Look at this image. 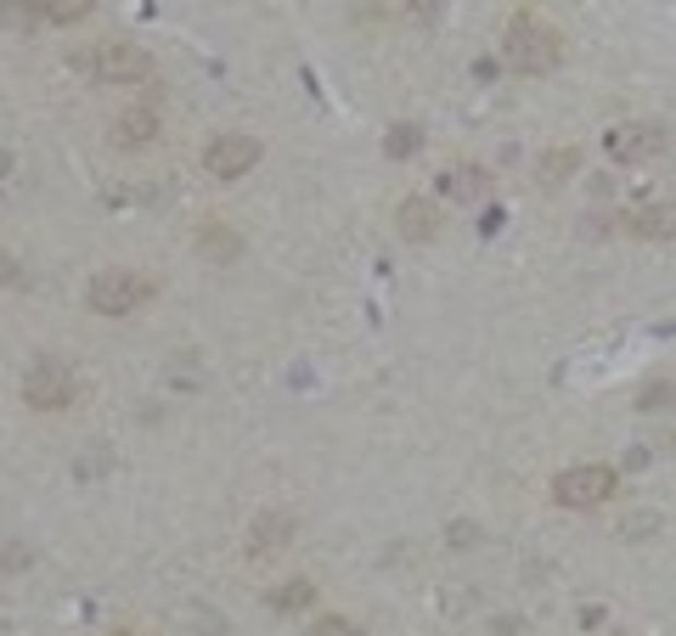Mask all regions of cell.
Segmentation results:
<instances>
[{
	"label": "cell",
	"mask_w": 676,
	"mask_h": 636,
	"mask_svg": "<svg viewBox=\"0 0 676 636\" xmlns=\"http://www.w3.org/2000/svg\"><path fill=\"white\" fill-rule=\"evenodd\" d=\"M603 636H626V631H603Z\"/></svg>",
	"instance_id": "83f0119b"
},
{
	"label": "cell",
	"mask_w": 676,
	"mask_h": 636,
	"mask_svg": "<svg viewBox=\"0 0 676 636\" xmlns=\"http://www.w3.org/2000/svg\"><path fill=\"white\" fill-rule=\"evenodd\" d=\"M631 231H637V237H649V243H654V237H660V243L676 237V204H649V209H637V215H631Z\"/></svg>",
	"instance_id": "4fadbf2b"
},
{
	"label": "cell",
	"mask_w": 676,
	"mask_h": 636,
	"mask_svg": "<svg viewBox=\"0 0 676 636\" xmlns=\"http://www.w3.org/2000/svg\"><path fill=\"white\" fill-rule=\"evenodd\" d=\"M615 485H620V474H615V467L581 462V467H564V474L553 479V501H558V507L587 513V507H603V501L615 496Z\"/></svg>",
	"instance_id": "277c9868"
},
{
	"label": "cell",
	"mask_w": 676,
	"mask_h": 636,
	"mask_svg": "<svg viewBox=\"0 0 676 636\" xmlns=\"http://www.w3.org/2000/svg\"><path fill=\"white\" fill-rule=\"evenodd\" d=\"M304 636H361V625H355V620H345V614H327V620H316Z\"/></svg>",
	"instance_id": "d6986e66"
},
{
	"label": "cell",
	"mask_w": 676,
	"mask_h": 636,
	"mask_svg": "<svg viewBox=\"0 0 676 636\" xmlns=\"http://www.w3.org/2000/svg\"><path fill=\"white\" fill-rule=\"evenodd\" d=\"M496 636H524V620H496Z\"/></svg>",
	"instance_id": "4316f807"
},
{
	"label": "cell",
	"mask_w": 676,
	"mask_h": 636,
	"mask_svg": "<svg viewBox=\"0 0 676 636\" xmlns=\"http://www.w3.org/2000/svg\"><path fill=\"white\" fill-rule=\"evenodd\" d=\"M502 51H507V62H514L519 74H553L564 62V35L547 28L535 12H519L514 23H507V35H502Z\"/></svg>",
	"instance_id": "6da1fadb"
},
{
	"label": "cell",
	"mask_w": 676,
	"mask_h": 636,
	"mask_svg": "<svg viewBox=\"0 0 676 636\" xmlns=\"http://www.w3.org/2000/svg\"><path fill=\"white\" fill-rule=\"evenodd\" d=\"M74 394H80L74 366L57 360V355H40L23 372V406H34V412H68V400H74Z\"/></svg>",
	"instance_id": "3957f363"
},
{
	"label": "cell",
	"mask_w": 676,
	"mask_h": 636,
	"mask_svg": "<svg viewBox=\"0 0 676 636\" xmlns=\"http://www.w3.org/2000/svg\"><path fill=\"white\" fill-rule=\"evenodd\" d=\"M608 225H615V220H603V215H587V220H581V231H587V237H603Z\"/></svg>",
	"instance_id": "d4e9b609"
},
{
	"label": "cell",
	"mask_w": 676,
	"mask_h": 636,
	"mask_svg": "<svg viewBox=\"0 0 676 636\" xmlns=\"http://www.w3.org/2000/svg\"><path fill=\"white\" fill-rule=\"evenodd\" d=\"M626 467H631V474H637V467H649V451L631 445V451H626Z\"/></svg>",
	"instance_id": "484cf974"
},
{
	"label": "cell",
	"mask_w": 676,
	"mask_h": 636,
	"mask_svg": "<svg viewBox=\"0 0 676 636\" xmlns=\"http://www.w3.org/2000/svg\"><path fill=\"white\" fill-rule=\"evenodd\" d=\"M259 142L243 136V130H226V136H215L209 147H203V170H209L215 181H237V175H249L254 163H259Z\"/></svg>",
	"instance_id": "52a82bcc"
},
{
	"label": "cell",
	"mask_w": 676,
	"mask_h": 636,
	"mask_svg": "<svg viewBox=\"0 0 676 636\" xmlns=\"http://www.w3.org/2000/svg\"><path fill=\"white\" fill-rule=\"evenodd\" d=\"M671 400H676V389H671V383H654V389H642L637 406H642V412H660V406H671Z\"/></svg>",
	"instance_id": "7402d4cb"
},
{
	"label": "cell",
	"mask_w": 676,
	"mask_h": 636,
	"mask_svg": "<svg viewBox=\"0 0 676 636\" xmlns=\"http://www.w3.org/2000/svg\"><path fill=\"white\" fill-rule=\"evenodd\" d=\"M485 186H491V175L485 170H468V163H457V170L446 175V192L457 197V204H480Z\"/></svg>",
	"instance_id": "5bb4252c"
},
{
	"label": "cell",
	"mask_w": 676,
	"mask_h": 636,
	"mask_svg": "<svg viewBox=\"0 0 676 636\" xmlns=\"http://www.w3.org/2000/svg\"><path fill=\"white\" fill-rule=\"evenodd\" d=\"M113 636H135V631H113Z\"/></svg>",
	"instance_id": "f1b7e54d"
},
{
	"label": "cell",
	"mask_w": 676,
	"mask_h": 636,
	"mask_svg": "<svg viewBox=\"0 0 676 636\" xmlns=\"http://www.w3.org/2000/svg\"><path fill=\"white\" fill-rule=\"evenodd\" d=\"M17 277H23V265H17L12 254H0V288H12Z\"/></svg>",
	"instance_id": "cb8c5ba5"
},
{
	"label": "cell",
	"mask_w": 676,
	"mask_h": 636,
	"mask_svg": "<svg viewBox=\"0 0 676 636\" xmlns=\"http://www.w3.org/2000/svg\"><path fill=\"white\" fill-rule=\"evenodd\" d=\"M446 541H451L457 552H468V547H480V524H468V518H457V524L446 529Z\"/></svg>",
	"instance_id": "ffe728a7"
},
{
	"label": "cell",
	"mask_w": 676,
	"mask_h": 636,
	"mask_svg": "<svg viewBox=\"0 0 676 636\" xmlns=\"http://www.w3.org/2000/svg\"><path fill=\"white\" fill-rule=\"evenodd\" d=\"M108 142L113 147H124V152H142V147H153L158 142V108H124L119 119H113V130H108Z\"/></svg>",
	"instance_id": "9c48e42d"
},
{
	"label": "cell",
	"mask_w": 676,
	"mask_h": 636,
	"mask_svg": "<svg viewBox=\"0 0 676 636\" xmlns=\"http://www.w3.org/2000/svg\"><path fill=\"white\" fill-rule=\"evenodd\" d=\"M395 231L406 243H434V231H439V209L428 204V197H406V204L395 209Z\"/></svg>",
	"instance_id": "30bf717a"
},
{
	"label": "cell",
	"mask_w": 676,
	"mask_h": 636,
	"mask_svg": "<svg viewBox=\"0 0 676 636\" xmlns=\"http://www.w3.org/2000/svg\"><path fill=\"white\" fill-rule=\"evenodd\" d=\"M660 524H665L660 513H631L626 518V535H631V541H637V535H660Z\"/></svg>",
	"instance_id": "603a6c76"
},
{
	"label": "cell",
	"mask_w": 676,
	"mask_h": 636,
	"mask_svg": "<svg viewBox=\"0 0 676 636\" xmlns=\"http://www.w3.org/2000/svg\"><path fill=\"white\" fill-rule=\"evenodd\" d=\"M311 597H316L311 580H288V586L270 591V609H311Z\"/></svg>",
	"instance_id": "e0dca14e"
},
{
	"label": "cell",
	"mask_w": 676,
	"mask_h": 636,
	"mask_svg": "<svg viewBox=\"0 0 676 636\" xmlns=\"http://www.w3.org/2000/svg\"><path fill=\"white\" fill-rule=\"evenodd\" d=\"M575 170H581V152L575 147H553V152H541V163H535V181L547 186V192H558Z\"/></svg>",
	"instance_id": "7c38bea8"
},
{
	"label": "cell",
	"mask_w": 676,
	"mask_h": 636,
	"mask_svg": "<svg viewBox=\"0 0 676 636\" xmlns=\"http://www.w3.org/2000/svg\"><path fill=\"white\" fill-rule=\"evenodd\" d=\"M299 535V518L282 513V507H265L254 524H249V558H270V552H282L288 541Z\"/></svg>",
	"instance_id": "ba28073f"
},
{
	"label": "cell",
	"mask_w": 676,
	"mask_h": 636,
	"mask_svg": "<svg viewBox=\"0 0 676 636\" xmlns=\"http://www.w3.org/2000/svg\"><path fill=\"white\" fill-rule=\"evenodd\" d=\"M90 74L101 85H147L153 80V57L130 40H108V46H90Z\"/></svg>",
	"instance_id": "5b68a950"
},
{
	"label": "cell",
	"mask_w": 676,
	"mask_h": 636,
	"mask_svg": "<svg viewBox=\"0 0 676 636\" xmlns=\"http://www.w3.org/2000/svg\"><path fill=\"white\" fill-rule=\"evenodd\" d=\"M0 17H7V28H28L34 23H46V7H34V0H0Z\"/></svg>",
	"instance_id": "9a60e30c"
},
{
	"label": "cell",
	"mask_w": 676,
	"mask_h": 636,
	"mask_svg": "<svg viewBox=\"0 0 676 636\" xmlns=\"http://www.w3.org/2000/svg\"><path fill=\"white\" fill-rule=\"evenodd\" d=\"M158 293V282L153 277H142V271H96L90 277V288H85V305L96 310V316H130V310H142L147 298Z\"/></svg>",
	"instance_id": "7a4b0ae2"
},
{
	"label": "cell",
	"mask_w": 676,
	"mask_h": 636,
	"mask_svg": "<svg viewBox=\"0 0 676 636\" xmlns=\"http://www.w3.org/2000/svg\"><path fill=\"white\" fill-rule=\"evenodd\" d=\"M665 124H649V119H626V124H608L603 136V152L608 163H649L654 152H665Z\"/></svg>",
	"instance_id": "8992f818"
},
{
	"label": "cell",
	"mask_w": 676,
	"mask_h": 636,
	"mask_svg": "<svg viewBox=\"0 0 676 636\" xmlns=\"http://www.w3.org/2000/svg\"><path fill=\"white\" fill-rule=\"evenodd\" d=\"M28 563H34V552L23 541H0V568H28Z\"/></svg>",
	"instance_id": "44dd1931"
},
{
	"label": "cell",
	"mask_w": 676,
	"mask_h": 636,
	"mask_svg": "<svg viewBox=\"0 0 676 636\" xmlns=\"http://www.w3.org/2000/svg\"><path fill=\"white\" fill-rule=\"evenodd\" d=\"M418 147H423V130H418V124H395L389 136H384V152H389V158H412Z\"/></svg>",
	"instance_id": "2e32d148"
},
{
	"label": "cell",
	"mask_w": 676,
	"mask_h": 636,
	"mask_svg": "<svg viewBox=\"0 0 676 636\" xmlns=\"http://www.w3.org/2000/svg\"><path fill=\"white\" fill-rule=\"evenodd\" d=\"M197 254H203V259H220V265H231L237 254H243V237H237V231H231V225H220V220H209V225H203V231H197Z\"/></svg>",
	"instance_id": "8fae6325"
},
{
	"label": "cell",
	"mask_w": 676,
	"mask_h": 636,
	"mask_svg": "<svg viewBox=\"0 0 676 636\" xmlns=\"http://www.w3.org/2000/svg\"><path fill=\"white\" fill-rule=\"evenodd\" d=\"M90 7L96 0H46V17L51 23H80V17H90Z\"/></svg>",
	"instance_id": "ac0fdd59"
}]
</instances>
